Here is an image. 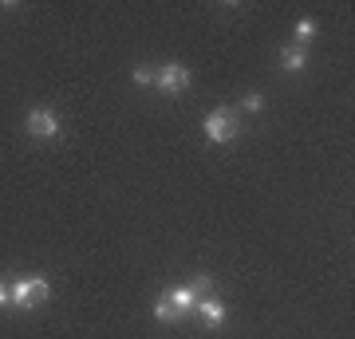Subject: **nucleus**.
I'll list each match as a JSON object with an SVG mask.
<instances>
[{"label":"nucleus","mask_w":355,"mask_h":339,"mask_svg":"<svg viewBox=\"0 0 355 339\" xmlns=\"http://www.w3.org/2000/svg\"><path fill=\"white\" fill-rule=\"evenodd\" d=\"M316 36V20H296V40L304 44V40Z\"/></svg>","instance_id":"10"},{"label":"nucleus","mask_w":355,"mask_h":339,"mask_svg":"<svg viewBox=\"0 0 355 339\" xmlns=\"http://www.w3.org/2000/svg\"><path fill=\"white\" fill-rule=\"evenodd\" d=\"M304 63H308L304 44H292V48H284V51H280V67H284V71H300Z\"/></svg>","instance_id":"7"},{"label":"nucleus","mask_w":355,"mask_h":339,"mask_svg":"<svg viewBox=\"0 0 355 339\" xmlns=\"http://www.w3.org/2000/svg\"><path fill=\"white\" fill-rule=\"evenodd\" d=\"M154 83H158V91H166V95H178V91L190 87V67H182V63H166L162 71L154 76Z\"/></svg>","instance_id":"4"},{"label":"nucleus","mask_w":355,"mask_h":339,"mask_svg":"<svg viewBox=\"0 0 355 339\" xmlns=\"http://www.w3.org/2000/svg\"><path fill=\"white\" fill-rule=\"evenodd\" d=\"M205 134H209V142H217V146L233 142L241 134V111H237V107H217V111H209L205 114Z\"/></svg>","instance_id":"1"},{"label":"nucleus","mask_w":355,"mask_h":339,"mask_svg":"<svg viewBox=\"0 0 355 339\" xmlns=\"http://www.w3.org/2000/svg\"><path fill=\"white\" fill-rule=\"evenodd\" d=\"M154 320H178V312H174V304H170V296L154 304Z\"/></svg>","instance_id":"8"},{"label":"nucleus","mask_w":355,"mask_h":339,"mask_svg":"<svg viewBox=\"0 0 355 339\" xmlns=\"http://www.w3.org/2000/svg\"><path fill=\"white\" fill-rule=\"evenodd\" d=\"M24 130L32 139H55L60 134V114L51 111V107H36V111H28Z\"/></svg>","instance_id":"3"},{"label":"nucleus","mask_w":355,"mask_h":339,"mask_svg":"<svg viewBox=\"0 0 355 339\" xmlns=\"http://www.w3.org/2000/svg\"><path fill=\"white\" fill-rule=\"evenodd\" d=\"M48 296H51V288L44 277H20L8 288V304L12 308H40V304H48Z\"/></svg>","instance_id":"2"},{"label":"nucleus","mask_w":355,"mask_h":339,"mask_svg":"<svg viewBox=\"0 0 355 339\" xmlns=\"http://www.w3.org/2000/svg\"><path fill=\"white\" fill-rule=\"evenodd\" d=\"M190 288H193V292H198V296H202V300H205V296H209V288H214V280H209V272H198V277H193V284H190Z\"/></svg>","instance_id":"9"},{"label":"nucleus","mask_w":355,"mask_h":339,"mask_svg":"<svg viewBox=\"0 0 355 339\" xmlns=\"http://www.w3.org/2000/svg\"><path fill=\"white\" fill-rule=\"evenodd\" d=\"M241 111H249V114H257V111H265V99H261V95H249V99L241 103Z\"/></svg>","instance_id":"11"},{"label":"nucleus","mask_w":355,"mask_h":339,"mask_svg":"<svg viewBox=\"0 0 355 339\" xmlns=\"http://www.w3.org/2000/svg\"><path fill=\"white\" fill-rule=\"evenodd\" d=\"M193 312L202 315L205 324H214V327H217V324H225L229 308H225L221 300H214V296H205V300H198V308H193Z\"/></svg>","instance_id":"5"},{"label":"nucleus","mask_w":355,"mask_h":339,"mask_svg":"<svg viewBox=\"0 0 355 339\" xmlns=\"http://www.w3.org/2000/svg\"><path fill=\"white\" fill-rule=\"evenodd\" d=\"M135 83H139V87H150V83H154V71L139 67V71H135Z\"/></svg>","instance_id":"12"},{"label":"nucleus","mask_w":355,"mask_h":339,"mask_svg":"<svg viewBox=\"0 0 355 339\" xmlns=\"http://www.w3.org/2000/svg\"><path fill=\"white\" fill-rule=\"evenodd\" d=\"M8 304V284H0V308Z\"/></svg>","instance_id":"13"},{"label":"nucleus","mask_w":355,"mask_h":339,"mask_svg":"<svg viewBox=\"0 0 355 339\" xmlns=\"http://www.w3.org/2000/svg\"><path fill=\"white\" fill-rule=\"evenodd\" d=\"M198 300H202V296H198L190 284H186V288H174V292H170V304H174V312H178V315L193 312V308H198Z\"/></svg>","instance_id":"6"}]
</instances>
